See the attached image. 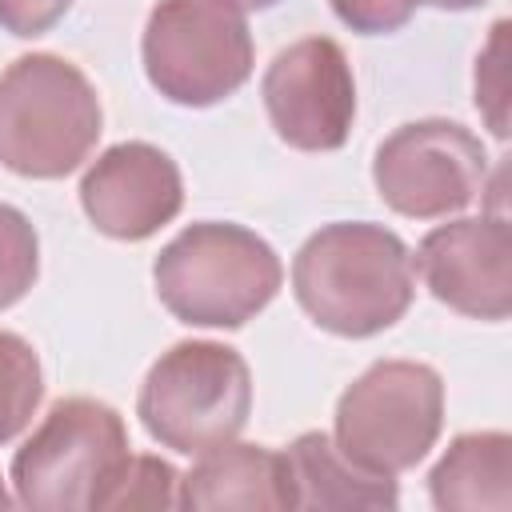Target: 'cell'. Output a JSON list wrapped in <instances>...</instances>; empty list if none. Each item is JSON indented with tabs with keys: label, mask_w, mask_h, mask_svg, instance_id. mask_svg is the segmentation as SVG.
<instances>
[{
	"label": "cell",
	"mask_w": 512,
	"mask_h": 512,
	"mask_svg": "<svg viewBox=\"0 0 512 512\" xmlns=\"http://www.w3.org/2000/svg\"><path fill=\"white\" fill-rule=\"evenodd\" d=\"M292 296L332 336H376L412 308V252L392 228L372 220L324 224L292 260Z\"/></svg>",
	"instance_id": "obj_1"
},
{
	"label": "cell",
	"mask_w": 512,
	"mask_h": 512,
	"mask_svg": "<svg viewBox=\"0 0 512 512\" xmlns=\"http://www.w3.org/2000/svg\"><path fill=\"white\" fill-rule=\"evenodd\" d=\"M160 304L188 328H240L280 292L276 248L244 224L200 220L176 232L152 264Z\"/></svg>",
	"instance_id": "obj_2"
},
{
	"label": "cell",
	"mask_w": 512,
	"mask_h": 512,
	"mask_svg": "<svg viewBox=\"0 0 512 512\" xmlns=\"http://www.w3.org/2000/svg\"><path fill=\"white\" fill-rule=\"evenodd\" d=\"M104 132L92 80L56 52L16 56L0 72V164L28 180L76 172Z\"/></svg>",
	"instance_id": "obj_3"
},
{
	"label": "cell",
	"mask_w": 512,
	"mask_h": 512,
	"mask_svg": "<svg viewBox=\"0 0 512 512\" xmlns=\"http://www.w3.org/2000/svg\"><path fill=\"white\" fill-rule=\"evenodd\" d=\"M252 412L248 360L220 340H180L148 368L136 416L144 432L180 456L236 440Z\"/></svg>",
	"instance_id": "obj_4"
},
{
	"label": "cell",
	"mask_w": 512,
	"mask_h": 512,
	"mask_svg": "<svg viewBox=\"0 0 512 512\" xmlns=\"http://www.w3.org/2000/svg\"><path fill=\"white\" fill-rule=\"evenodd\" d=\"M128 456V428L112 404L64 396L12 456L16 504L40 512L100 508Z\"/></svg>",
	"instance_id": "obj_5"
},
{
	"label": "cell",
	"mask_w": 512,
	"mask_h": 512,
	"mask_svg": "<svg viewBox=\"0 0 512 512\" xmlns=\"http://www.w3.org/2000/svg\"><path fill=\"white\" fill-rule=\"evenodd\" d=\"M444 428V380L420 360H376L336 400V448L376 472L416 468Z\"/></svg>",
	"instance_id": "obj_6"
},
{
	"label": "cell",
	"mask_w": 512,
	"mask_h": 512,
	"mask_svg": "<svg viewBox=\"0 0 512 512\" xmlns=\"http://www.w3.org/2000/svg\"><path fill=\"white\" fill-rule=\"evenodd\" d=\"M148 84L184 108H212L252 76L248 20L228 0H160L140 40Z\"/></svg>",
	"instance_id": "obj_7"
},
{
	"label": "cell",
	"mask_w": 512,
	"mask_h": 512,
	"mask_svg": "<svg viewBox=\"0 0 512 512\" xmlns=\"http://www.w3.org/2000/svg\"><path fill=\"white\" fill-rule=\"evenodd\" d=\"M380 200L408 220H440L468 208L488 184V152L456 120H412L380 140L372 156Z\"/></svg>",
	"instance_id": "obj_8"
},
{
	"label": "cell",
	"mask_w": 512,
	"mask_h": 512,
	"mask_svg": "<svg viewBox=\"0 0 512 512\" xmlns=\"http://www.w3.org/2000/svg\"><path fill=\"white\" fill-rule=\"evenodd\" d=\"M260 96L288 148L336 152L348 144L356 120V76L336 40L304 36L280 48L260 80Z\"/></svg>",
	"instance_id": "obj_9"
},
{
	"label": "cell",
	"mask_w": 512,
	"mask_h": 512,
	"mask_svg": "<svg viewBox=\"0 0 512 512\" xmlns=\"http://www.w3.org/2000/svg\"><path fill=\"white\" fill-rule=\"evenodd\" d=\"M424 288L460 316L508 320L512 312V232L500 212L432 228L412 256Z\"/></svg>",
	"instance_id": "obj_10"
},
{
	"label": "cell",
	"mask_w": 512,
	"mask_h": 512,
	"mask_svg": "<svg viewBox=\"0 0 512 512\" xmlns=\"http://www.w3.org/2000/svg\"><path fill=\"white\" fill-rule=\"evenodd\" d=\"M80 208L96 232L112 240H148L184 208V180L164 148L124 140L88 164L80 180Z\"/></svg>",
	"instance_id": "obj_11"
},
{
	"label": "cell",
	"mask_w": 512,
	"mask_h": 512,
	"mask_svg": "<svg viewBox=\"0 0 512 512\" xmlns=\"http://www.w3.org/2000/svg\"><path fill=\"white\" fill-rule=\"evenodd\" d=\"M176 508H292V476L288 460L264 444L224 440L196 456V464L180 476Z\"/></svg>",
	"instance_id": "obj_12"
},
{
	"label": "cell",
	"mask_w": 512,
	"mask_h": 512,
	"mask_svg": "<svg viewBox=\"0 0 512 512\" xmlns=\"http://www.w3.org/2000/svg\"><path fill=\"white\" fill-rule=\"evenodd\" d=\"M284 460L292 476V508H396L400 500L392 476L352 464L324 432H300Z\"/></svg>",
	"instance_id": "obj_13"
},
{
	"label": "cell",
	"mask_w": 512,
	"mask_h": 512,
	"mask_svg": "<svg viewBox=\"0 0 512 512\" xmlns=\"http://www.w3.org/2000/svg\"><path fill=\"white\" fill-rule=\"evenodd\" d=\"M512 436L508 432H464L428 472V496L436 508H492L504 512L512 492Z\"/></svg>",
	"instance_id": "obj_14"
},
{
	"label": "cell",
	"mask_w": 512,
	"mask_h": 512,
	"mask_svg": "<svg viewBox=\"0 0 512 512\" xmlns=\"http://www.w3.org/2000/svg\"><path fill=\"white\" fill-rule=\"evenodd\" d=\"M40 396L44 372L36 348L16 332H0V444L16 440L28 428Z\"/></svg>",
	"instance_id": "obj_15"
},
{
	"label": "cell",
	"mask_w": 512,
	"mask_h": 512,
	"mask_svg": "<svg viewBox=\"0 0 512 512\" xmlns=\"http://www.w3.org/2000/svg\"><path fill=\"white\" fill-rule=\"evenodd\" d=\"M36 272H40V240L32 220L20 208L0 204V312L28 296Z\"/></svg>",
	"instance_id": "obj_16"
},
{
	"label": "cell",
	"mask_w": 512,
	"mask_h": 512,
	"mask_svg": "<svg viewBox=\"0 0 512 512\" xmlns=\"http://www.w3.org/2000/svg\"><path fill=\"white\" fill-rule=\"evenodd\" d=\"M180 472L160 456H128L100 508H176Z\"/></svg>",
	"instance_id": "obj_17"
},
{
	"label": "cell",
	"mask_w": 512,
	"mask_h": 512,
	"mask_svg": "<svg viewBox=\"0 0 512 512\" xmlns=\"http://www.w3.org/2000/svg\"><path fill=\"white\" fill-rule=\"evenodd\" d=\"M504 32H508V20H496L492 40L476 60V108H484L488 128L500 140L508 136L504 128Z\"/></svg>",
	"instance_id": "obj_18"
},
{
	"label": "cell",
	"mask_w": 512,
	"mask_h": 512,
	"mask_svg": "<svg viewBox=\"0 0 512 512\" xmlns=\"http://www.w3.org/2000/svg\"><path fill=\"white\" fill-rule=\"evenodd\" d=\"M332 12L340 16V24H348L360 36H384V32H400L420 0H328Z\"/></svg>",
	"instance_id": "obj_19"
},
{
	"label": "cell",
	"mask_w": 512,
	"mask_h": 512,
	"mask_svg": "<svg viewBox=\"0 0 512 512\" xmlns=\"http://www.w3.org/2000/svg\"><path fill=\"white\" fill-rule=\"evenodd\" d=\"M68 8L72 0H0V28L20 40H32L52 32Z\"/></svg>",
	"instance_id": "obj_20"
},
{
	"label": "cell",
	"mask_w": 512,
	"mask_h": 512,
	"mask_svg": "<svg viewBox=\"0 0 512 512\" xmlns=\"http://www.w3.org/2000/svg\"><path fill=\"white\" fill-rule=\"evenodd\" d=\"M420 4H432V8H444V12H464V8H476L484 0H420Z\"/></svg>",
	"instance_id": "obj_21"
},
{
	"label": "cell",
	"mask_w": 512,
	"mask_h": 512,
	"mask_svg": "<svg viewBox=\"0 0 512 512\" xmlns=\"http://www.w3.org/2000/svg\"><path fill=\"white\" fill-rule=\"evenodd\" d=\"M228 4H236L240 12H260V8H272V4H280V0H228Z\"/></svg>",
	"instance_id": "obj_22"
},
{
	"label": "cell",
	"mask_w": 512,
	"mask_h": 512,
	"mask_svg": "<svg viewBox=\"0 0 512 512\" xmlns=\"http://www.w3.org/2000/svg\"><path fill=\"white\" fill-rule=\"evenodd\" d=\"M8 504H12V496H8V492H4V484H0V508H8Z\"/></svg>",
	"instance_id": "obj_23"
}]
</instances>
